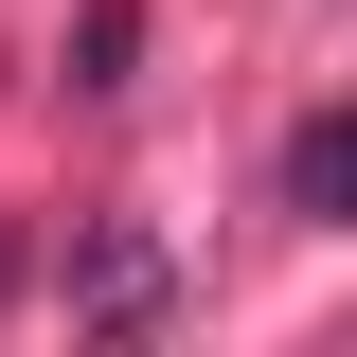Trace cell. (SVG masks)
Instances as JSON below:
<instances>
[{"label":"cell","instance_id":"cell-1","mask_svg":"<svg viewBox=\"0 0 357 357\" xmlns=\"http://www.w3.org/2000/svg\"><path fill=\"white\" fill-rule=\"evenodd\" d=\"M340 197H357V126H340V107H321V126L286 143V215H340Z\"/></svg>","mask_w":357,"mask_h":357}]
</instances>
